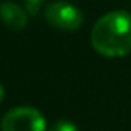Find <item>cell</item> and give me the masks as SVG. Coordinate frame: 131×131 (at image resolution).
<instances>
[{"label": "cell", "instance_id": "1", "mask_svg": "<svg viewBox=\"0 0 131 131\" xmlns=\"http://www.w3.org/2000/svg\"><path fill=\"white\" fill-rule=\"evenodd\" d=\"M92 46L104 57H125L131 52V14L113 11L101 17L92 29Z\"/></svg>", "mask_w": 131, "mask_h": 131}, {"label": "cell", "instance_id": "2", "mask_svg": "<svg viewBox=\"0 0 131 131\" xmlns=\"http://www.w3.org/2000/svg\"><path fill=\"white\" fill-rule=\"evenodd\" d=\"M2 131H46L44 116L34 107H15L2 117Z\"/></svg>", "mask_w": 131, "mask_h": 131}, {"label": "cell", "instance_id": "3", "mask_svg": "<svg viewBox=\"0 0 131 131\" xmlns=\"http://www.w3.org/2000/svg\"><path fill=\"white\" fill-rule=\"evenodd\" d=\"M46 21L60 31H76L84 18L82 12L69 2H53L44 11Z\"/></svg>", "mask_w": 131, "mask_h": 131}, {"label": "cell", "instance_id": "4", "mask_svg": "<svg viewBox=\"0 0 131 131\" xmlns=\"http://www.w3.org/2000/svg\"><path fill=\"white\" fill-rule=\"evenodd\" d=\"M0 20L12 31H21L28 23V14L18 5L5 2L0 3Z\"/></svg>", "mask_w": 131, "mask_h": 131}, {"label": "cell", "instance_id": "5", "mask_svg": "<svg viewBox=\"0 0 131 131\" xmlns=\"http://www.w3.org/2000/svg\"><path fill=\"white\" fill-rule=\"evenodd\" d=\"M49 131H78V128H76V125L72 124L70 121L61 119V121H58Z\"/></svg>", "mask_w": 131, "mask_h": 131}, {"label": "cell", "instance_id": "6", "mask_svg": "<svg viewBox=\"0 0 131 131\" xmlns=\"http://www.w3.org/2000/svg\"><path fill=\"white\" fill-rule=\"evenodd\" d=\"M26 2V9L31 15H37L40 8H41V3H44L46 0H25Z\"/></svg>", "mask_w": 131, "mask_h": 131}, {"label": "cell", "instance_id": "7", "mask_svg": "<svg viewBox=\"0 0 131 131\" xmlns=\"http://www.w3.org/2000/svg\"><path fill=\"white\" fill-rule=\"evenodd\" d=\"M3 98H5V89H3V85L0 84V102L3 101Z\"/></svg>", "mask_w": 131, "mask_h": 131}]
</instances>
